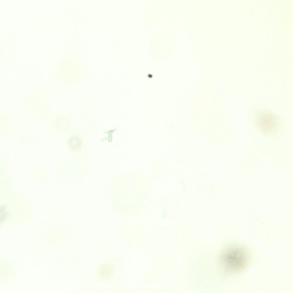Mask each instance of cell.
Segmentation results:
<instances>
[{"instance_id":"6da1fadb","label":"cell","mask_w":293,"mask_h":293,"mask_svg":"<svg viewBox=\"0 0 293 293\" xmlns=\"http://www.w3.org/2000/svg\"><path fill=\"white\" fill-rule=\"evenodd\" d=\"M253 119L259 128L268 135H273L278 133L282 125L281 119L268 109H258L253 115Z\"/></svg>"},{"instance_id":"7a4b0ae2","label":"cell","mask_w":293,"mask_h":293,"mask_svg":"<svg viewBox=\"0 0 293 293\" xmlns=\"http://www.w3.org/2000/svg\"><path fill=\"white\" fill-rule=\"evenodd\" d=\"M245 252L240 248L235 247L225 250L221 257V263L225 270L232 271L242 268L247 259Z\"/></svg>"},{"instance_id":"3957f363","label":"cell","mask_w":293,"mask_h":293,"mask_svg":"<svg viewBox=\"0 0 293 293\" xmlns=\"http://www.w3.org/2000/svg\"><path fill=\"white\" fill-rule=\"evenodd\" d=\"M115 268L113 264L110 261H106L99 266L98 273L100 278L104 280H109L113 276Z\"/></svg>"},{"instance_id":"277c9868","label":"cell","mask_w":293,"mask_h":293,"mask_svg":"<svg viewBox=\"0 0 293 293\" xmlns=\"http://www.w3.org/2000/svg\"><path fill=\"white\" fill-rule=\"evenodd\" d=\"M68 144L70 148L73 151H77L81 147L82 142L79 138L76 136H71L68 139Z\"/></svg>"}]
</instances>
